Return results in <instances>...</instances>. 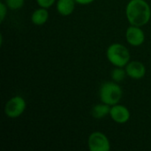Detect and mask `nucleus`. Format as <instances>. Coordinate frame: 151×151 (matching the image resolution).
Instances as JSON below:
<instances>
[{"mask_svg":"<svg viewBox=\"0 0 151 151\" xmlns=\"http://www.w3.org/2000/svg\"><path fill=\"white\" fill-rule=\"evenodd\" d=\"M126 16L130 25L143 27L150 20V6L145 0H130L126 6Z\"/></svg>","mask_w":151,"mask_h":151,"instance_id":"nucleus-1","label":"nucleus"},{"mask_svg":"<svg viewBox=\"0 0 151 151\" xmlns=\"http://www.w3.org/2000/svg\"><path fill=\"white\" fill-rule=\"evenodd\" d=\"M123 96V90L118 82L113 81L104 82L99 89V97L102 103L110 106L119 104Z\"/></svg>","mask_w":151,"mask_h":151,"instance_id":"nucleus-2","label":"nucleus"},{"mask_svg":"<svg viewBox=\"0 0 151 151\" xmlns=\"http://www.w3.org/2000/svg\"><path fill=\"white\" fill-rule=\"evenodd\" d=\"M106 57L109 62L117 67H125L130 62V52L128 49L119 42L109 45L106 50Z\"/></svg>","mask_w":151,"mask_h":151,"instance_id":"nucleus-3","label":"nucleus"},{"mask_svg":"<svg viewBox=\"0 0 151 151\" xmlns=\"http://www.w3.org/2000/svg\"><path fill=\"white\" fill-rule=\"evenodd\" d=\"M27 108V103L20 96H15L10 98L4 104V112L9 119H17L20 117Z\"/></svg>","mask_w":151,"mask_h":151,"instance_id":"nucleus-4","label":"nucleus"},{"mask_svg":"<svg viewBox=\"0 0 151 151\" xmlns=\"http://www.w3.org/2000/svg\"><path fill=\"white\" fill-rule=\"evenodd\" d=\"M88 147L90 151H110L111 142L102 132H93L88 139Z\"/></svg>","mask_w":151,"mask_h":151,"instance_id":"nucleus-5","label":"nucleus"},{"mask_svg":"<svg viewBox=\"0 0 151 151\" xmlns=\"http://www.w3.org/2000/svg\"><path fill=\"white\" fill-rule=\"evenodd\" d=\"M126 40L134 47H139L143 44L145 41V34L142 27L130 25L126 30Z\"/></svg>","mask_w":151,"mask_h":151,"instance_id":"nucleus-6","label":"nucleus"},{"mask_svg":"<svg viewBox=\"0 0 151 151\" xmlns=\"http://www.w3.org/2000/svg\"><path fill=\"white\" fill-rule=\"evenodd\" d=\"M111 119L118 124H125L129 121L131 114L127 107L125 105L117 104L111 106L110 115Z\"/></svg>","mask_w":151,"mask_h":151,"instance_id":"nucleus-7","label":"nucleus"},{"mask_svg":"<svg viewBox=\"0 0 151 151\" xmlns=\"http://www.w3.org/2000/svg\"><path fill=\"white\" fill-rule=\"evenodd\" d=\"M127 75L134 80L142 79L146 74V66L140 61H130L125 66Z\"/></svg>","mask_w":151,"mask_h":151,"instance_id":"nucleus-8","label":"nucleus"},{"mask_svg":"<svg viewBox=\"0 0 151 151\" xmlns=\"http://www.w3.org/2000/svg\"><path fill=\"white\" fill-rule=\"evenodd\" d=\"M50 13L48 9L40 7L33 12L31 15V21L35 26H42L48 21Z\"/></svg>","mask_w":151,"mask_h":151,"instance_id":"nucleus-9","label":"nucleus"},{"mask_svg":"<svg viewBox=\"0 0 151 151\" xmlns=\"http://www.w3.org/2000/svg\"><path fill=\"white\" fill-rule=\"evenodd\" d=\"M76 4L75 0H58L57 11L62 16H69L73 12Z\"/></svg>","mask_w":151,"mask_h":151,"instance_id":"nucleus-10","label":"nucleus"},{"mask_svg":"<svg viewBox=\"0 0 151 151\" xmlns=\"http://www.w3.org/2000/svg\"><path fill=\"white\" fill-rule=\"evenodd\" d=\"M110 111H111V106L106 104H98L96 105H95L92 109V116L95 119H101L105 118L107 115H110Z\"/></svg>","mask_w":151,"mask_h":151,"instance_id":"nucleus-11","label":"nucleus"},{"mask_svg":"<svg viewBox=\"0 0 151 151\" xmlns=\"http://www.w3.org/2000/svg\"><path fill=\"white\" fill-rule=\"evenodd\" d=\"M126 76H127V72H126L125 67L115 66V68L111 71V80L115 82H118V83L124 81Z\"/></svg>","mask_w":151,"mask_h":151,"instance_id":"nucleus-12","label":"nucleus"},{"mask_svg":"<svg viewBox=\"0 0 151 151\" xmlns=\"http://www.w3.org/2000/svg\"><path fill=\"white\" fill-rule=\"evenodd\" d=\"M9 9L11 10H19L23 7L25 0H5L4 2Z\"/></svg>","mask_w":151,"mask_h":151,"instance_id":"nucleus-13","label":"nucleus"},{"mask_svg":"<svg viewBox=\"0 0 151 151\" xmlns=\"http://www.w3.org/2000/svg\"><path fill=\"white\" fill-rule=\"evenodd\" d=\"M36 3L40 7L49 9L56 3V0H36Z\"/></svg>","mask_w":151,"mask_h":151,"instance_id":"nucleus-14","label":"nucleus"},{"mask_svg":"<svg viewBox=\"0 0 151 151\" xmlns=\"http://www.w3.org/2000/svg\"><path fill=\"white\" fill-rule=\"evenodd\" d=\"M7 8L8 6L6 5L5 3L1 2L0 3V21L3 22L7 15Z\"/></svg>","mask_w":151,"mask_h":151,"instance_id":"nucleus-15","label":"nucleus"},{"mask_svg":"<svg viewBox=\"0 0 151 151\" xmlns=\"http://www.w3.org/2000/svg\"><path fill=\"white\" fill-rule=\"evenodd\" d=\"M94 1L95 0H75V2L78 4H81V5H88V4H90Z\"/></svg>","mask_w":151,"mask_h":151,"instance_id":"nucleus-16","label":"nucleus"}]
</instances>
